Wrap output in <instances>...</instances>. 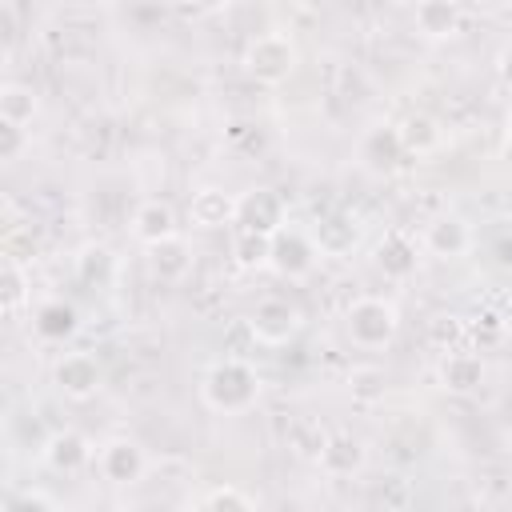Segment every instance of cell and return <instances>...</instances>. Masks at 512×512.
Here are the masks:
<instances>
[{"mask_svg": "<svg viewBox=\"0 0 512 512\" xmlns=\"http://www.w3.org/2000/svg\"><path fill=\"white\" fill-rule=\"evenodd\" d=\"M260 372L240 360V356H224V360H212L204 380H200V400L220 412V416H240L248 408H256L260 400Z\"/></svg>", "mask_w": 512, "mask_h": 512, "instance_id": "cell-1", "label": "cell"}, {"mask_svg": "<svg viewBox=\"0 0 512 512\" xmlns=\"http://www.w3.org/2000/svg\"><path fill=\"white\" fill-rule=\"evenodd\" d=\"M344 332L364 352L388 348L396 340V332H400V308L392 300H384V296H360L344 312Z\"/></svg>", "mask_w": 512, "mask_h": 512, "instance_id": "cell-2", "label": "cell"}, {"mask_svg": "<svg viewBox=\"0 0 512 512\" xmlns=\"http://www.w3.org/2000/svg\"><path fill=\"white\" fill-rule=\"evenodd\" d=\"M240 64L260 84H284L296 72L300 52H296V44H292L288 32H260V36H252L244 44V60Z\"/></svg>", "mask_w": 512, "mask_h": 512, "instance_id": "cell-3", "label": "cell"}, {"mask_svg": "<svg viewBox=\"0 0 512 512\" xmlns=\"http://www.w3.org/2000/svg\"><path fill=\"white\" fill-rule=\"evenodd\" d=\"M300 324H304V312L284 296H264L248 316V332L264 348H280V344L296 340Z\"/></svg>", "mask_w": 512, "mask_h": 512, "instance_id": "cell-4", "label": "cell"}, {"mask_svg": "<svg viewBox=\"0 0 512 512\" xmlns=\"http://www.w3.org/2000/svg\"><path fill=\"white\" fill-rule=\"evenodd\" d=\"M236 224H240V232H256V236L284 232L288 224H284V200H280V192H272L264 184L244 188L236 196Z\"/></svg>", "mask_w": 512, "mask_h": 512, "instance_id": "cell-5", "label": "cell"}, {"mask_svg": "<svg viewBox=\"0 0 512 512\" xmlns=\"http://www.w3.org/2000/svg\"><path fill=\"white\" fill-rule=\"evenodd\" d=\"M320 260V248L312 244V232H300V228H284L272 236V256H268V268L284 280H304L312 276Z\"/></svg>", "mask_w": 512, "mask_h": 512, "instance_id": "cell-6", "label": "cell"}, {"mask_svg": "<svg viewBox=\"0 0 512 512\" xmlns=\"http://www.w3.org/2000/svg\"><path fill=\"white\" fill-rule=\"evenodd\" d=\"M52 384L68 396V400H92L104 388V368L92 352H64L52 364Z\"/></svg>", "mask_w": 512, "mask_h": 512, "instance_id": "cell-7", "label": "cell"}, {"mask_svg": "<svg viewBox=\"0 0 512 512\" xmlns=\"http://www.w3.org/2000/svg\"><path fill=\"white\" fill-rule=\"evenodd\" d=\"M96 468L108 484H136L148 472V456L132 436H112L96 452Z\"/></svg>", "mask_w": 512, "mask_h": 512, "instance_id": "cell-8", "label": "cell"}, {"mask_svg": "<svg viewBox=\"0 0 512 512\" xmlns=\"http://www.w3.org/2000/svg\"><path fill=\"white\" fill-rule=\"evenodd\" d=\"M356 156H360V164H364L368 172H376V176H392V172H400L404 160H408L396 124H376V128H368V132L360 136Z\"/></svg>", "mask_w": 512, "mask_h": 512, "instance_id": "cell-9", "label": "cell"}, {"mask_svg": "<svg viewBox=\"0 0 512 512\" xmlns=\"http://www.w3.org/2000/svg\"><path fill=\"white\" fill-rule=\"evenodd\" d=\"M472 248V228L464 216L456 212H440L428 220L424 228V252H432L436 260H460Z\"/></svg>", "mask_w": 512, "mask_h": 512, "instance_id": "cell-10", "label": "cell"}, {"mask_svg": "<svg viewBox=\"0 0 512 512\" xmlns=\"http://www.w3.org/2000/svg\"><path fill=\"white\" fill-rule=\"evenodd\" d=\"M364 460H368L364 440H360L356 432H344V428H340V432H328V440H324V448H320V456H316L320 472L332 476V480L356 476V472L364 468Z\"/></svg>", "mask_w": 512, "mask_h": 512, "instance_id": "cell-11", "label": "cell"}, {"mask_svg": "<svg viewBox=\"0 0 512 512\" xmlns=\"http://www.w3.org/2000/svg\"><path fill=\"white\" fill-rule=\"evenodd\" d=\"M436 380L452 396H472L488 380V364L476 352H444V360L436 364Z\"/></svg>", "mask_w": 512, "mask_h": 512, "instance_id": "cell-12", "label": "cell"}, {"mask_svg": "<svg viewBox=\"0 0 512 512\" xmlns=\"http://www.w3.org/2000/svg\"><path fill=\"white\" fill-rule=\"evenodd\" d=\"M132 236L144 244V248H156L164 240H176L180 236V224H176V208L168 200H140L136 212H132Z\"/></svg>", "mask_w": 512, "mask_h": 512, "instance_id": "cell-13", "label": "cell"}, {"mask_svg": "<svg viewBox=\"0 0 512 512\" xmlns=\"http://www.w3.org/2000/svg\"><path fill=\"white\" fill-rule=\"evenodd\" d=\"M40 456H44V464H48L52 472H80L96 452H92V444H88L84 432L64 428V432H52V436L44 440Z\"/></svg>", "mask_w": 512, "mask_h": 512, "instance_id": "cell-14", "label": "cell"}, {"mask_svg": "<svg viewBox=\"0 0 512 512\" xmlns=\"http://www.w3.org/2000/svg\"><path fill=\"white\" fill-rule=\"evenodd\" d=\"M412 24L424 40H452V36H460L464 12L452 0H424L412 8Z\"/></svg>", "mask_w": 512, "mask_h": 512, "instance_id": "cell-15", "label": "cell"}, {"mask_svg": "<svg viewBox=\"0 0 512 512\" xmlns=\"http://www.w3.org/2000/svg\"><path fill=\"white\" fill-rule=\"evenodd\" d=\"M188 220L196 228H224V224H236V196L224 192V188H200L192 192L188 200Z\"/></svg>", "mask_w": 512, "mask_h": 512, "instance_id": "cell-16", "label": "cell"}, {"mask_svg": "<svg viewBox=\"0 0 512 512\" xmlns=\"http://www.w3.org/2000/svg\"><path fill=\"white\" fill-rule=\"evenodd\" d=\"M356 240H360V228L348 212H328L312 228V244L320 248V256H348L356 248Z\"/></svg>", "mask_w": 512, "mask_h": 512, "instance_id": "cell-17", "label": "cell"}, {"mask_svg": "<svg viewBox=\"0 0 512 512\" xmlns=\"http://www.w3.org/2000/svg\"><path fill=\"white\" fill-rule=\"evenodd\" d=\"M32 328H36L40 340H48V344H64V340L76 336V328H80V312H76V304H68V300H44V304L32 312Z\"/></svg>", "mask_w": 512, "mask_h": 512, "instance_id": "cell-18", "label": "cell"}, {"mask_svg": "<svg viewBox=\"0 0 512 512\" xmlns=\"http://www.w3.org/2000/svg\"><path fill=\"white\" fill-rule=\"evenodd\" d=\"M396 132H400V144H404L408 156H432V152L444 144L440 120L428 116V112H408V116L396 124Z\"/></svg>", "mask_w": 512, "mask_h": 512, "instance_id": "cell-19", "label": "cell"}, {"mask_svg": "<svg viewBox=\"0 0 512 512\" xmlns=\"http://www.w3.org/2000/svg\"><path fill=\"white\" fill-rule=\"evenodd\" d=\"M40 112V92L24 80H4L0 84V120L4 124H16V128H28Z\"/></svg>", "mask_w": 512, "mask_h": 512, "instance_id": "cell-20", "label": "cell"}, {"mask_svg": "<svg viewBox=\"0 0 512 512\" xmlns=\"http://www.w3.org/2000/svg\"><path fill=\"white\" fill-rule=\"evenodd\" d=\"M416 244L404 236V232H388L380 244H376V268L388 276V280H408L416 272Z\"/></svg>", "mask_w": 512, "mask_h": 512, "instance_id": "cell-21", "label": "cell"}, {"mask_svg": "<svg viewBox=\"0 0 512 512\" xmlns=\"http://www.w3.org/2000/svg\"><path fill=\"white\" fill-rule=\"evenodd\" d=\"M192 268V248L176 236V240H164L156 248H148V272L160 280V284H176L184 280Z\"/></svg>", "mask_w": 512, "mask_h": 512, "instance_id": "cell-22", "label": "cell"}, {"mask_svg": "<svg viewBox=\"0 0 512 512\" xmlns=\"http://www.w3.org/2000/svg\"><path fill=\"white\" fill-rule=\"evenodd\" d=\"M268 256H272V236H256V232H236L232 236V260H236V268L260 272V268H268Z\"/></svg>", "mask_w": 512, "mask_h": 512, "instance_id": "cell-23", "label": "cell"}, {"mask_svg": "<svg viewBox=\"0 0 512 512\" xmlns=\"http://www.w3.org/2000/svg\"><path fill=\"white\" fill-rule=\"evenodd\" d=\"M384 392H388L384 368H376V364H356V368L348 372V396H352L356 404H376V400H384Z\"/></svg>", "mask_w": 512, "mask_h": 512, "instance_id": "cell-24", "label": "cell"}, {"mask_svg": "<svg viewBox=\"0 0 512 512\" xmlns=\"http://www.w3.org/2000/svg\"><path fill=\"white\" fill-rule=\"evenodd\" d=\"M24 300H28V272L8 256L4 260V272H0V308L8 316H16L24 308Z\"/></svg>", "mask_w": 512, "mask_h": 512, "instance_id": "cell-25", "label": "cell"}, {"mask_svg": "<svg viewBox=\"0 0 512 512\" xmlns=\"http://www.w3.org/2000/svg\"><path fill=\"white\" fill-rule=\"evenodd\" d=\"M76 276H80L84 284H108V276H112V252H108L104 244L80 248V256H76Z\"/></svg>", "mask_w": 512, "mask_h": 512, "instance_id": "cell-26", "label": "cell"}, {"mask_svg": "<svg viewBox=\"0 0 512 512\" xmlns=\"http://www.w3.org/2000/svg\"><path fill=\"white\" fill-rule=\"evenodd\" d=\"M204 512H252V500H248L240 488L220 484V488H212V492H208Z\"/></svg>", "mask_w": 512, "mask_h": 512, "instance_id": "cell-27", "label": "cell"}, {"mask_svg": "<svg viewBox=\"0 0 512 512\" xmlns=\"http://www.w3.org/2000/svg\"><path fill=\"white\" fill-rule=\"evenodd\" d=\"M8 512H60V508H56V500H52L48 492H40V488H20V492L8 496Z\"/></svg>", "mask_w": 512, "mask_h": 512, "instance_id": "cell-28", "label": "cell"}, {"mask_svg": "<svg viewBox=\"0 0 512 512\" xmlns=\"http://www.w3.org/2000/svg\"><path fill=\"white\" fill-rule=\"evenodd\" d=\"M24 144H28V132L16 128V124H4V120H0V160L12 164V160L24 152Z\"/></svg>", "mask_w": 512, "mask_h": 512, "instance_id": "cell-29", "label": "cell"}, {"mask_svg": "<svg viewBox=\"0 0 512 512\" xmlns=\"http://www.w3.org/2000/svg\"><path fill=\"white\" fill-rule=\"evenodd\" d=\"M496 72H500V80L512 88V44H508V48L496 56Z\"/></svg>", "mask_w": 512, "mask_h": 512, "instance_id": "cell-30", "label": "cell"}, {"mask_svg": "<svg viewBox=\"0 0 512 512\" xmlns=\"http://www.w3.org/2000/svg\"><path fill=\"white\" fill-rule=\"evenodd\" d=\"M504 136H508V148H512V112H508V128H504Z\"/></svg>", "mask_w": 512, "mask_h": 512, "instance_id": "cell-31", "label": "cell"}]
</instances>
